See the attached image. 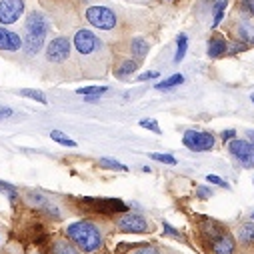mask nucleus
Returning a JSON list of instances; mask_svg holds the SVG:
<instances>
[{
    "label": "nucleus",
    "instance_id": "9",
    "mask_svg": "<svg viewBox=\"0 0 254 254\" xmlns=\"http://www.w3.org/2000/svg\"><path fill=\"white\" fill-rule=\"evenodd\" d=\"M68 54H70V40L64 36L54 38L46 48V58L50 62H62L68 58Z\"/></svg>",
    "mask_w": 254,
    "mask_h": 254
},
{
    "label": "nucleus",
    "instance_id": "32",
    "mask_svg": "<svg viewBox=\"0 0 254 254\" xmlns=\"http://www.w3.org/2000/svg\"><path fill=\"white\" fill-rule=\"evenodd\" d=\"M210 194H212V192H210V188H204V186L198 188V196H200V198H208Z\"/></svg>",
    "mask_w": 254,
    "mask_h": 254
},
{
    "label": "nucleus",
    "instance_id": "6",
    "mask_svg": "<svg viewBox=\"0 0 254 254\" xmlns=\"http://www.w3.org/2000/svg\"><path fill=\"white\" fill-rule=\"evenodd\" d=\"M100 46H102V42L92 30H84L82 28V30H78L74 34V48L80 54H92V52L100 50Z\"/></svg>",
    "mask_w": 254,
    "mask_h": 254
},
{
    "label": "nucleus",
    "instance_id": "15",
    "mask_svg": "<svg viewBox=\"0 0 254 254\" xmlns=\"http://www.w3.org/2000/svg\"><path fill=\"white\" fill-rule=\"evenodd\" d=\"M136 68H138V62H136V60H124L122 64L114 70V74H116V78H124V76L132 74Z\"/></svg>",
    "mask_w": 254,
    "mask_h": 254
},
{
    "label": "nucleus",
    "instance_id": "28",
    "mask_svg": "<svg viewBox=\"0 0 254 254\" xmlns=\"http://www.w3.org/2000/svg\"><path fill=\"white\" fill-rule=\"evenodd\" d=\"M152 78H160V74L154 72V70H150V72H142L136 80H138V82H146V80H152Z\"/></svg>",
    "mask_w": 254,
    "mask_h": 254
},
{
    "label": "nucleus",
    "instance_id": "20",
    "mask_svg": "<svg viewBox=\"0 0 254 254\" xmlns=\"http://www.w3.org/2000/svg\"><path fill=\"white\" fill-rule=\"evenodd\" d=\"M182 82H184V76H182V74H174V76H170V78H166V80L158 82V84H156V88H158V90H168V88L178 86V84H182Z\"/></svg>",
    "mask_w": 254,
    "mask_h": 254
},
{
    "label": "nucleus",
    "instance_id": "16",
    "mask_svg": "<svg viewBox=\"0 0 254 254\" xmlns=\"http://www.w3.org/2000/svg\"><path fill=\"white\" fill-rule=\"evenodd\" d=\"M238 238L244 244H254V222H246L238 228Z\"/></svg>",
    "mask_w": 254,
    "mask_h": 254
},
{
    "label": "nucleus",
    "instance_id": "13",
    "mask_svg": "<svg viewBox=\"0 0 254 254\" xmlns=\"http://www.w3.org/2000/svg\"><path fill=\"white\" fill-rule=\"evenodd\" d=\"M52 254H80V250L70 240H66V238H54Z\"/></svg>",
    "mask_w": 254,
    "mask_h": 254
},
{
    "label": "nucleus",
    "instance_id": "24",
    "mask_svg": "<svg viewBox=\"0 0 254 254\" xmlns=\"http://www.w3.org/2000/svg\"><path fill=\"white\" fill-rule=\"evenodd\" d=\"M20 94L26 96V98H34V100L40 102V104H46V96H44L40 90H34V88H22Z\"/></svg>",
    "mask_w": 254,
    "mask_h": 254
},
{
    "label": "nucleus",
    "instance_id": "4",
    "mask_svg": "<svg viewBox=\"0 0 254 254\" xmlns=\"http://www.w3.org/2000/svg\"><path fill=\"white\" fill-rule=\"evenodd\" d=\"M228 150L244 168H254V144L252 142L234 138V140H230Z\"/></svg>",
    "mask_w": 254,
    "mask_h": 254
},
{
    "label": "nucleus",
    "instance_id": "14",
    "mask_svg": "<svg viewBox=\"0 0 254 254\" xmlns=\"http://www.w3.org/2000/svg\"><path fill=\"white\" fill-rule=\"evenodd\" d=\"M224 52H226V40H224L222 36L210 38V42H208V56H210V58H218V56H222Z\"/></svg>",
    "mask_w": 254,
    "mask_h": 254
},
{
    "label": "nucleus",
    "instance_id": "23",
    "mask_svg": "<svg viewBox=\"0 0 254 254\" xmlns=\"http://www.w3.org/2000/svg\"><path fill=\"white\" fill-rule=\"evenodd\" d=\"M226 4H228V0H218V2H216V6H214V20H212V26H214V28L220 24V20H222V14H224V8H226Z\"/></svg>",
    "mask_w": 254,
    "mask_h": 254
},
{
    "label": "nucleus",
    "instance_id": "30",
    "mask_svg": "<svg viewBox=\"0 0 254 254\" xmlns=\"http://www.w3.org/2000/svg\"><path fill=\"white\" fill-rule=\"evenodd\" d=\"M132 254H160V252H158V248H154V246H144V248L134 250Z\"/></svg>",
    "mask_w": 254,
    "mask_h": 254
},
{
    "label": "nucleus",
    "instance_id": "26",
    "mask_svg": "<svg viewBox=\"0 0 254 254\" xmlns=\"http://www.w3.org/2000/svg\"><path fill=\"white\" fill-rule=\"evenodd\" d=\"M150 158H152V160H156V162H162V164H176V158H174L172 154H162V152H152V154H150Z\"/></svg>",
    "mask_w": 254,
    "mask_h": 254
},
{
    "label": "nucleus",
    "instance_id": "31",
    "mask_svg": "<svg viewBox=\"0 0 254 254\" xmlns=\"http://www.w3.org/2000/svg\"><path fill=\"white\" fill-rule=\"evenodd\" d=\"M206 178H208L212 184H218V186H222V188H228V182H224L222 178H218V176H214V174H208Z\"/></svg>",
    "mask_w": 254,
    "mask_h": 254
},
{
    "label": "nucleus",
    "instance_id": "37",
    "mask_svg": "<svg viewBox=\"0 0 254 254\" xmlns=\"http://www.w3.org/2000/svg\"><path fill=\"white\" fill-rule=\"evenodd\" d=\"M250 98H252V102H254V94H252V96H250Z\"/></svg>",
    "mask_w": 254,
    "mask_h": 254
},
{
    "label": "nucleus",
    "instance_id": "7",
    "mask_svg": "<svg viewBox=\"0 0 254 254\" xmlns=\"http://www.w3.org/2000/svg\"><path fill=\"white\" fill-rule=\"evenodd\" d=\"M118 228L122 232H130V234H140V232H146L148 230V224H146V218L136 214V212H126L124 216L118 218Z\"/></svg>",
    "mask_w": 254,
    "mask_h": 254
},
{
    "label": "nucleus",
    "instance_id": "10",
    "mask_svg": "<svg viewBox=\"0 0 254 254\" xmlns=\"http://www.w3.org/2000/svg\"><path fill=\"white\" fill-rule=\"evenodd\" d=\"M84 204H90L94 210L98 212H104V214H112V212H126V206L122 200H116V198H82Z\"/></svg>",
    "mask_w": 254,
    "mask_h": 254
},
{
    "label": "nucleus",
    "instance_id": "38",
    "mask_svg": "<svg viewBox=\"0 0 254 254\" xmlns=\"http://www.w3.org/2000/svg\"><path fill=\"white\" fill-rule=\"evenodd\" d=\"M252 220H254V212H252Z\"/></svg>",
    "mask_w": 254,
    "mask_h": 254
},
{
    "label": "nucleus",
    "instance_id": "8",
    "mask_svg": "<svg viewBox=\"0 0 254 254\" xmlns=\"http://www.w3.org/2000/svg\"><path fill=\"white\" fill-rule=\"evenodd\" d=\"M24 10L22 0H0V24H12Z\"/></svg>",
    "mask_w": 254,
    "mask_h": 254
},
{
    "label": "nucleus",
    "instance_id": "18",
    "mask_svg": "<svg viewBox=\"0 0 254 254\" xmlns=\"http://www.w3.org/2000/svg\"><path fill=\"white\" fill-rule=\"evenodd\" d=\"M186 46H188V38L186 34H178V40H176V54H174V62H180L186 54Z\"/></svg>",
    "mask_w": 254,
    "mask_h": 254
},
{
    "label": "nucleus",
    "instance_id": "34",
    "mask_svg": "<svg viewBox=\"0 0 254 254\" xmlns=\"http://www.w3.org/2000/svg\"><path fill=\"white\" fill-rule=\"evenodd\" d=\"M234 130H226V132H222V140H232L234 138Z\"/></svg>",
    "mask_w": 254,
    "mask_h": 254
},
{
    "label": "nucleus",
    "instance_id": "19",
    "mask_svg": "<svg viewBox=\"0 0 254 254\" xmlns=\"http://www.w3.org/2000/svg\"><path fill=\"white\" fill-rule=\"evenodd\" d=\"M108 88L106 86H88V88H78V94H84L86 100H92V98H98L100 94H104Z\"/></svg>",
    "mask_w": 254,
    "mask_h": 254
},
{
    "label": "nucleus",
    "instance_id": "29",
    "mask_svg": "<svg viewBox=\"0 0 254 254\" xmlns=\"http://www.w3.org/2000/svg\"><path fill=\"white\" fill-rule=\"evenodd\" d=\"M242 10H246L248 14H254V0H240Z\"/></svg>",
    "mask_w": 254,
    "mask_h": 254
},
{
    "label": "nucleus",
    "instance_id": "11",
    "mask_svg": "<svg viewBox=\"0 0 254 254\" xmlns=\"http://www.w3.org/2000/svg\"><path fill=\"white\" fill-rule=\"evenodd\" d=\"M210 248H212V252H214V254H234L236 242H234V238H232L230 234L222 232L220 236L212 238V244H210Z\"/></svg>",
    "mask_w": 254,
    "mask_h": 254
},
{
    "label": "nucleus",
    "instance_id": "21",
    "mask_svg": "<svg viewBox=\"0 0 254 254\" xmlns=\"http://www.w3.org/2000/svg\"><path fill=\"white\" fill-rule=\"evenodd\" d=\"M102 168H108V170H120V172H128V166L126 164H120V162H116V160H112V158H100V162H98Z\"/></svg>",
    "mask_w": 254,
    "mask_h": 254
},
{
    "label": "nucleus",
    "instance_id": "27",
    "mask_svg": "<svg viewBox=\"0 0 254 254\" xmlns=\"http://www.w3.org/2000/svg\"><path fill=\"white\" fill-rule=\"evenodd\" d=\"M140 126H142V128H148V130L156 132V134H160L158 122H156V120H152V118H142V120H140Z\"/></svg>",
    "mask_w": 254,
    "mask_h": 254
},
{
    "label": "nucleus",
    "instance_id": "12",
    "mask_svg": "<svg viewBox=\"0 0 254 254\" xmlns=\"http://www.w3.org/2000/svg\"><path fill=\"white\" fill-rule=\"evenodd\" d=\"M22 40L16 32H10L6 28H0V50H6V52H16L20 50Z\"/></svg>",
    "mask_w": 254,
    "mask_h": 254
},
{
    "label": "nucleus",
    "instance_id": "36",
    "mask_svg": "<svg viewBox=\"0 0 254 254\" xmlns=\"http://www.w3.org/2000/svg\"><path fill=\"white\" fill-rule=\"evenodd\" d=\"M246 136L252 140V144H254V130H246Z\"/></svg>",
    "mask_w": 254,
    "mask_h": 254
},
{
    "label": "nucleus",
    "instance_id": "17",
    "mask_svg": "<svg viewBox=\"0 0 254 254\" xmlns=\"http://www.w3.org/2000/svg\"><path fill=\"white\" fill-rule=\"evenodd\" d=\"M130 48H132V54H134L136 58H144V56L148 54V42H146L144 38H134Z\"/></svg>",
    "mask_w": 254,
    "mask_h": 254
},
{
    "label": "nucleus",
    "instance_id": "35",
    "mask_svg": "<svg viewBox=\"0 0 254 254\" xmlns=\"http://www.w3.org/2000/svg\"><path fill=\"white\" fill-rule=\"evenodd\" d=\"M164 226H166V232H168V234H178L174 228H170V226H168V222H164Z\"/></svg>",
    "mask_w": 254,
    "mask_h": 254
},
{
    "label": "nucleus",
    "instance_id": "5",
    "mask_svg": "<svg viewBox=\"0 0 254 254\" xmlns=\"http://www.w3.org/2000/svg\"><path fill=\"white\" fill-rule=\"evenodd\" d=\"M184 146L194 150V152H204L214 146V136L208 132H198V130H186L182 138Z\"/></svg>",
    "mask_w": 254,
    "mask_h": 254
},
{
    "label": "nucleus",
    "instance_id": "3",
    "mask_svg": "<svg viewBox=\"0 0 254 254\" xmlns=\"http://www.w3.org/2000/svg\"><path fill=\"white\" fill-rule=\"evenodd\" d=\"M86 20L100 30H112L116 26V14L106 6H90L86 10Z\"/></svg>",
    "mask_w": 254,
    "mask_h": 254
},
{
    "label": "nucleus",
    "instance_id": "2",
    "mask_svg": "<svg viewBox=\"0 0 254 254\" xmlns=\"http://www.w3.org/2000/svg\"><path fill=\"white\" fill-rule=\"evenodd\" d=\"M46 32H48V20L44 18V14L40 12L28 14V20H26V54L28 56H34L36 52H40L46 40Z\"/></svg>",
    "mask_w": 254,
    "mask_h": 254
},
{
    "label": "nucleus",
    "instance_id": "25",
    "mask_svg": "<svg viewBox=\"0 0 254 254\" xmlns=\"http://www.w3.org/2000/svg\"><path fill=\"white\" fill-rule=\"evenodd\" d=\"M0 192H4L12 202L18 198V192H16V188L14 186H10V184H6V182H2V180H0Z\"/></svg>",
    "mask_w": 254,
    "mask_h": 254
},
{
    "label": "nucleus",
    "instance_id": "22",
    "mask_svg": "<svg viewBox=\"0 0 254 254\" xmlns=\"http://www.w3.org/2000/svg\"><path fill=\"white\" fill-rule=\"evenodd\" d=\"M50 136H52V140L60 142L62 146H70V148H74V146H76V142H74L72 138H68L66 134H62L60 130H52V134H50Z\"/></svg>",
    "mask_w": 254,
    "mask_h": 254
},
{
    "label": "nucleus",
    "instance_id": "1",
    "mask_svg": "<svg viewBox=\"0 0 254 254\" xmlns=\"http://www.w3.org/2000/svg\"><path fill=\"white\" fill-rule=\"evenodd\" d=\"M66 236L78 250H82L86 254H94L102 246V234H100L98 226L88 220H78V222L68 224Z\"/></svg>",
    "mask_w": 254,
    "mask_h": 254
},
{
    "label": "nucleus",
    "instance_id": "33",
    "mask_svg": "<svg viewBox=\"0 0 254 254\" xmlns=\"http://www.w3.org/2000/svg\"><path fill=\"white\" fill-rule=\"evenodd\" d=\"M10 116H12V110L10 108H0V120L10 118Z\"/></svg>",
    "mask_w": 254,
    "mask_h": 254
}]
</instances>
